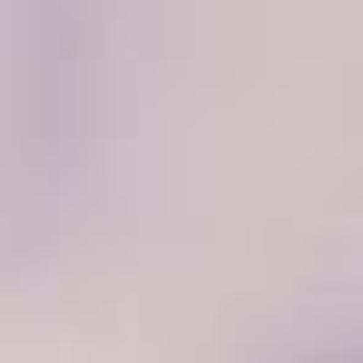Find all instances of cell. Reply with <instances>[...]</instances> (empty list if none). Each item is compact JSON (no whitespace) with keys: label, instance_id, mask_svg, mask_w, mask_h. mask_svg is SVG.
<instances>
[{"label":"cell","instance_id":"cell-1","mask_svg":"<svg viewBox=\"0 0 363 363\" xmlns=\"http://www.w3.org/2000/svg\"><path fill=\"white\" fill-rule=\"evenodd\" d=\"M118 0H0V285L30 275L79 216L108 128Z\"/></svg>","mask_w":363,"mask_h":363},{"label":"cell","instance_id":"cell-2","mask_svg":"<svg viewBox=\"0 0 363 363\" xmlns=\"http://www.w3.org/2000/svg\"><path fill=\"white\" fill-rule=\"evenodd\" d=\"M304 363H363V334L354 344H324V354H304Z\"/></svg>","mask_w":363,"mask_h":363}]
</instances>
